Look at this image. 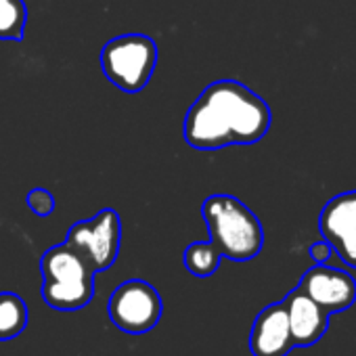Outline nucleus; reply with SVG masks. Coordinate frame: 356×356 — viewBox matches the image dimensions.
Returning <instances> with one entry per match:
<instances>
[{
	"mask_svg": "<svg viewBox=\"0 0 356 356\" xmlns=\"http://www.w3.org/2000/svg\"><path fill=\"white\" fill-rule=\"evenodd\" d=\"M308 254H310V258H312L316 264H325V262L329 260V256L333 254V250H331V245L323 239V241L312 243V245L308 248Z\"/></svg>",
	"mask_w": 356,
	"mask_h": 356,
	"instance_id": "15",
	"label": "nucleus"
},
{
	"mask_svg": "<svg viewBox=\"0 0 356 356\" xmlns=\"http://www.w3.org/2000/svg\"><path fill=\"white\" fill-rule=\"evenodd\" d=\"M107 312L120 331L143 335L157 327L163 312V302L151 283L143 279H130L113 289L109 296Z\"/></svg>",
	"mask_w": 356,
	"mask_h": 356,
	"instance_id": "6",
	"label": "nucleus"
},
{
	"mask_svg": "<svg viewBox=\"0 0 356 356\" xmlns=\"http://www.w3.org/2000/svg\"><path fill=\"white\" fill-rule=\"evenodd\" d=\"M28 24L24 0H0V40H22Z\"/></svg>",
	"mask_w": 356,
	"mask_h": 356,
	"instance_id": "13",
	"label": "nucleus"
},
{
	"mask_svg": "<svg viewBox=\"0 0 356 356\" xmlns=\"http://www.w3.org/2000/svg\"><path fill=\"white\" fill-rule=\"evenodd\" d=\"M30 314L24 298L13 291L0 293V341L22 335L28 327Z\"/></svg>",
	"mask_w": 356,
	"mask_h": 356,
	"instance_id": "11",
	"label": "nucleus"
},
{
	"mask_svg": "<svg viewBox=\"0 0 356 356\" xmlns=\"http://www.w3.org/2000/svg\"><path fill=\"white\" fill-rule=\"evenodd\" d=\"M210 241L222 258L248 262L262 252L264 229L258 216L233 195H210L202 206Z\"/></svg>",
	"mask_w": 356,
	"mask_h": 356,
	"instance_id": "2",
	"label": "nucleus"
},
{
	"mask_svg": "<svg viewBox=\"0 0 356 356\" xmlns=\"http://www.w3.org/2000/svg\"><path fill=\"white\" fill-rule=\"evenodd\" d=\"M42 300L55 310H80L95 298V270L67 243L42 254Z\"/></svg>",
	"mask_w": 356,
	"mask_h": 356,
	"instance_id": "3",
	"label": "nucleus"
},
{
	"mask_svg": "<svg viewBox=\"0 0 356 356\" xmlns=\"http://www.w3.org/2000/svg\"><path fill=\"white\" fill-rule=\"evenodd\" d=\"M63 243L80 254L95 273L109 270L122 248V220L115 210H101L90 220L76 222Z\"/></svg>",
	"mask_w": 356,
	"mask_h": 356,
	"instance_id": "5",
	"label": "nucleus"
},
{
	"mask_svg": "<svg viewBox=\"0 0 356 356\" xmlns=\"http://www.w3.org/2000/svg\"><path fill=\"white\" fill-rule=\"evenodd\" d=\"M157 65V44L145 34H124L101 51V70L124 92H140Z\"/></svg>",
	"mask_w": 356,
	"mask_h": 356,
	"instance_id": "4",
	"label": "nucleus"
},
{
	"mask_svg": "<svg viewBox=\"0 0 356 356\" xmlns=\"http://www.w3.org/2000/svg\"><path fill=\"white\" fill-rule=\"evenodd\" d=\"M268 103L237 80L212 82L187 111L183 134L200 151L231 145H254L270 128Z\"/></svg>",
	"mask_w": 356,
	"mask_h": 356,
	"instance_id": "1",
	"label": "nucleus"
},
{
	"mask_svg": "<svg viewBox=\"0 0 356 356\" xmlns=\"http://www.w3.org/2000/svg\"><path fill=\"white\" fill-rule=\"evenodd\" d=\"M220 252L212 241H195L187 245L183 254V264L193 277H212L220 266Z\"/></svg>",
	"mask_w": 356,
	"mask_h": 356,
	"instance_id": "12",
	"label": "nucleus"
},
{
	"mask_svg": "<svg viewBox=\"0 0 356 356\" xmlns=\"http://www.w3.org/2000/svg\"><path fill=\"white\" fill-rule=\"evenodd\" d=\"M298 289H302L314 304H318L329 316L346 312L356 302V281L350 273L314 264L300 279Z\"/></svg>",
	"mask_w": 356,
	"mask_h": 356,
	"instance_id": "8",
	"label": "nucleus"
},
{
	"mask_svg": "<svg viewBox=\"0 0 356 356\" xmlns=\"http://www.w3.org/2000/svg\"><path fill=\"white\" fill-rule=\"evenodd\" d=\"M318 231L350 268H356V189L331 197L318 216Z\"/></svg>",
	"mask_w": 356,
	"mask_h": 356,
	"instance_id": "7",
	"label": "nucleus"
},
{
	"mask_svg": "<svg viewBox=\"0 0 356 356\" xmlns=\"http://www.w3.org/2000/svg\"><path fill=\"white\" fill-rule=\"evenodd\" d=\"M28 208L36 214V216H51L55 212V197L53 193H49L47 189H32L28 193Z\"/></svg>",
	"mask_w": 356,
	"mask_h": 356,
	"instance_id": "14",
	"label": "nucleus"
},
{
	"mask_svg": "<svg viewBox=\"0 0 356 356\" xmlns=\"http://www.w3.org/2000/svg\"><path fill=\"white\" fill-rule=\"evenodd\" d=\"M293 348L285 304L275 302L262 308L252 325L250 352L254 356H287Z\"/></svg>",
	"mask_w": 356,
	"mask_h": 356,
	"instance_id": "9",
	"label": "nucleus"
},
{
	"mask_svg": "<svg viewBox=\"0 0 356 356\" xmlns=\"http://www.w3.org/2000/svg\"><path fill=\"white\" fill-rule=\"evenodd\" d=\"M289 321V331L296 348L314 346L329 329V314L314 304L302 289H293L283 300Z\"/></svg>",
	"mask_w": 356,
	"mask_h": 356,
	"instance_id": "10",
	"label": "nucleus"
}]
</instances>
